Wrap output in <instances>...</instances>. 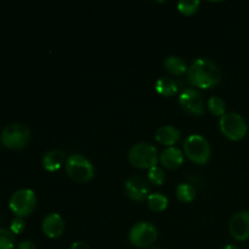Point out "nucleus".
<instances>
[{"label":"nucleus","instance_id":"f257e3e1","mask_svg":"<svg viewBox=\"0 0 249 249\" xmlns=\"http://www.w3.org/2000/svg\"><path fill=\"white\" fill-rule=\"evenodd\" d=\"M189 82L195 88L211 89L216 87L221 80V72L215 62L209 58L199 57L192 62L187 71Z\"/></svg>","mask_w":249,"mask_h":249},{"label":"nucleus","instance_id":"f03ea898","mask_svg":"<svg viewBox=\"0 0 249 249\" xmlns=\"http://www.w3.org/2000/svg\"><path fill=\"white\" fill-rule=\"evenodd\" d=\"M129 162L139 169H151L156 167L160 160L158 151L152 143L138 142L131 146L128 153Z\"/></svg>","mask_w":249,"mask_h":249},{"label":"nucleus","instance_id":"7ed1b4c3","mask_svg":"<svg viewBox=\"0 0 249 249\" xmlns=\"http://www.w3.org/2000/svg\"><path fill=\"white\" fill-rule=\"evenodd\" d=\"M185 156L194 163L204 165L209 162L212 155L211 145L204 136L191 134L184 141Z\"/></svg>","mask_w":249,"mask_h":249},{"label":"nucleus","instance_id":"20e7f679","mask_svg":"<svg viewBox=\"0 0 249 249\" xmlns=\"http://www.w3.org/2000/svg\"><path fill=\"white\" fill-rule=\"evenodd\" d=\"M65 168L68 177L74 180L75 182H79V184L90 181L95 175L94 165L91 164V162L87 160L84 156L78 155V153L71 155L67 158Z\"/></svg>","mask_w":249,"mask_h":249},{"label":"nucleus","instance_id":"39448f33","mask_svg":"<svg viewBox=\"0 0 249 249\" xmlns=\"http://www.w3.org/2000/svg\"><path fill=\"white\" fill-rule=\"evenodd\" d=\"M219 126L223 135L231 141L242 140L248 131L247 122L240 113L236 112H229L220 117Z\"/></svg>","mask_w":249,"mask_h":249},{"label":"nucleus","instance_id":"423d86ee","mask_svg":"<svg viewBox=\"0 0 249 249\" xmlns=\"http://www.w3.org/2000/svg\"><path fill=\"white\" fill-rule=\"evenodd\" d=\"M36 206V192L31 189H19L12 194L9 201V207L12 213L19 218L33 213Z\"/></svg>","mask_w":249,"mask_h":249},{"label":"nucleus","instance_id":"0eeeda50","mask_svg":"<svg viewBox=\"0 0 249 249\" xmlns=\"http://www.w3.org/2000/svg\"><path fill=\"white\" fill-rule=\"evenodd\" d=\"M31 140V131L28 126L21 123H11L1 133V142L7 148H19L26 147L27 143Z\"/></svg>","mask_w":249,"mask_h":249},{"label":"nucleus","instance_id":"6e6552de","mask_svg":"<svg viewBox=\"0 0 249 249\" xmlns=\"http://www.w3.org/2000/svg\"><path fill=\"white\" fill-rule=\"evenodd\" d=\"M158 230L153 224L140 221L131 226L129 231V242L139 248L150 247L157 241Z\"/></svg>","mask_w":249,"mask_h":249},{"label":"nucleus","instance_id":"1a4fd4ad","mask_svg":"<svg viewBox=\"0 0 249 249\" xmlns=\"http://www.w3.org/2000/svg\"><path fill=\"white\" fill-rule=\"evenodd\" d=\"M179 104L184 111L194 116H202L204 113V100L201 92L194 88L185 89L179 96Z\"/></svg>","mask_w":249,"mask_h":249},{"label":"nucleus","instance_id":"9d476101","mask_svg":"<svg viewBox=\"0 0 249 249\" xmlns=\"http://www.w3.org/2000/svg\"><path fill=\"white\" fill-rule=\"evenodd\" d=\"M229 232L236 241H246L249 238V212L242 211L233 214L229 221Z\"/></svg>","mask_w":249,"mask_h":249},{"label":"nucleus","instance_id":"9b49d317","mask_svg":"<svg viewBox=\"0 0 249 249\" xmlns=\"http://www.w3.org/2000/svg\"><path fill=\"white\" fill-rule=\"evenodd\" d=\"M124 190L129 198L136 202L145 201L150 195V187H148L147 181L140 177L129 178L124 184Z\"/></svg>","mask_w":249,"mask_h":249},{"label":"nucleus","instance_id":"f8f14e48","mask_svg":"<svg viewBox=\"0 0 249 249\" xmlns=\"http://www.w3.org/2000/svg\"><path fill=\"white\" fill-rule=\"evenodd\" d=\"M41 229L46 237L58 238L65 231V220L58 213H50L44 218Z\"/></svg>","mask_w":249,"mask_h":249},{"label":"nucleus","instance_id":"ddd939ff","mask_svg":"<svg viewBox=\"0 0 249 249\" xmlns=\"http://www.w3.org/2000/svg\"><path fill=\"white\" fill-rule=\"evenodd\" d=\"M160 162L162 163V165H164V168L177 169L184 163V153L180 148L175 147V146L167 147L160 152Z\"/></svg>","mask_w":249,"mask_h":249},{"label":"nucleus","instance_id":"4468645a","mask_svg":"<svg viewBox=\"0 0 249 249\" xmlns=\"http://www.w3.org/2000/svg\"><path fill=\"white\" fill-rule=\"evenodd\" d=\"M156 140L167 147H172L181 139V131L174 125H163L156 131Z\"/></svg>","mask_w":249,"mask_h":249},{"label":"nucleus","instance_id":"2eb2a0df","mask_svg":"<svg viewBox=\"0 0 249 249\" xmlns=\"http://www.w3.org/2000/svg\"><path fill=\"white\" fill-rule=\"evenodd\" d=\"M66 156L65 153L61 150H50L43 156V163L44 169L48 170V172H56V170L60 169L63 164L66 163Z\"/></svg>","mask_w":249,"mask_h":249},{"label":"nucleus","instance_id":"dca6fc26","mask_svg":"<svg viewBox=\"0 0 249 249\" xmlns=\"http://www.w3.org/2000/svg\"><path fill=\"white\" fill-rule=\"evenodd\" d=\"M163 66H164V68L168 72L174 75H182L189 71L186 62L180 56L175 55L168 56L164 60V62H163Z\"/></svg>","mask_w":249,"mask_h":249},{"label":"nucleus","instance_id":"f3484780","mask_svg":"<svg viewBox=\"0 0 249 249\" xmlns=\"http://www.w3.org/2000/svg\"><path fill=\"white\" fill-rule=\"evenodd\" d=\"M156 91L163 96H174L178 92V84L169 77H160L156 82Z\"/></svg>","mask_w":249,"mask_h":249},{"label":"nucleus","instance_id":"a211bd4d","mask_svg":"<svg viewBox=\"0 0 249 249\" xmlns=\"http://www.w3.org/2000/svg\"><path fill=\"white\" fill-rule=\"evenodd\" d=\"M175 195L179 201L184 202V203H190L196 197V189L194 185L189 184V182H181L178 185L177 190H175Z\"/></svg>","mask_w":249,"mask_h":249},{"label":"nucleus","instance_id":"6ab92c4d","mask_svg":"<svg viewBox=\"0 0 249 249\" xmlns=\"http://www.w3.org/2000/svg\"><path fill=\"white\" fill-rule=\"evenodd\" d=\"M168 201L167 197L163 194H160V192H153V194H150L147 197V204L150 207L151 211L156 212V213H160V212L165 211L168 207Z\"/></svg>","mask_w":249,"mask_h":249},{"label":"nucleus","instance_id":"aec40b11","mask_svg":"<svg viewBox=\"0 0 249 249\" xmlns=\"http://www.w3.org/2000/svg\"><path fill=\"white\" fill-rule=\"evenodd\" d=\"M208 109L214 114V116L223 117L226 113V104L221 97L219 96H211L208 102Z\"/></svg>","mask_w":249,"mask_h":249},{"label":"nucleus","instance_id":"412c9836","mask_svg":"<svg viewBox=\"0 0 249 249\" xmlns=\"http://www.w3.org/2000/svg\"><path fill=\"white\" fill-rule=\"evenodd\" d=\"M199 4H201V2H199L198 0H180V1L178 2V10H179L182 15L190 16V15H194L195 12L198 10Z\"/></svg>","mask_w":249,"mask_h":249},{"label":"nucleus","instance_id":"4be33fe9","mask_svg":"<svg viewBox=\"0 0 249 249\" xmlns=\"http://www.w3.org/2000/svg\"><path fill=\"white\" fill-rule=\"evenodd\" d=\"M147 179L151 184L156 185V186H160V185L164 184L165 174H164V172H163L162 168H160L156 165V167L148 169Z\"/></svg>","mask_w":249,"mask_h":249},{"label":"nucleus","instance_id":"5701e85b","mask_svg":"<svg viewBox=\"0 0 249 249\" xmlns=\"http://www.w3.org/2000/svg\"><path fill=\"white\" fill-rule=\"evenodd\" d=\"M15 235L10 230L0 228V249H14Z\"/></svg>","mask_w":249,"mask_h":249},{"label":"nucleus","instance_id":"b1692460","mask_svg":"<svg viewBox=\"0 0 249 249\" xmlns=\"http://www.w3.org/2000/svg\"><path fill=\"white\" fill-rule=\"evenodd\" d=\"M26 228V223H24L23 218H19V216H16L11 220V224H10V231H11L14 235H18Z\"/></svg>","mask_w":249,"mask_h":249},{"label":"nucleus","instance_id":"393cba45","mask_svg":"<svg viewBox=\"0 0 249 249\" xmlns=\"http://www.w3.org/2000/svg\"><path fill=\"white\" fill-rule=\"evenodd\" d=\"M17 249H36V247L33 242H31V241H22L18 245V247H17Z\"/></svg>","mask_w":249,"mask_h":249},{"label":"nucleus","instance_id":"a878e982","mask_svg":"<svg viewBox=\"0 0 249 249\" xmlns=\"http://www.w3.org/2000/svg\"><path fill=\"white\" fill-rule=\"evenodd\" d=\"M70 249H90V248L89 246H88L85 242H83V241H77V242H73L72 245H71Z\"/></svg>","mask_w":249,"mask_h":249},{"label":"nucleus","instance_id":"bb28decb","mask_svg":"<svg viewBox=\"0 0 249 249\" xmlns=\"http://www.w3.org/2000/svg\"><path fill=\"white\" fill-rule=\"evenodd\" d=\"M223 249H240V248H238L237 246H235V245H226Z\"/></svg>","mask_w":249,"mask_h":249},{"label":"nucleus","instance_id":"cd10ccee","mask_svg":"<svg viewBox=\"0 0 249 249\" xmlns=\"http://www.w3.org/2000/svg\"><path fill=\"white\" fill-rule=\"evenodd\" d=\"M151 249H162V248H158V247H155V248H151Z\"/></svg>","mask_w":249,"mask_h":249}]
</instances>
